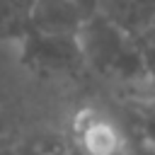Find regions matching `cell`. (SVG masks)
Masks as SVG:
<instances>
[{
  "mask_svg": "<svg viewBox=\"0 0 155 155\" xmlns=\"http://www.w3.org/2000/svg\"><path fill=\"white\" fill-rule=\"evenodd\" d=\"M138 116H140V136H143V143H145V148H153L155 150V94H153V99H148L140 107Z\"/></svg>",
  "mask_w": 155,
  "mask_h": 155,
  "instance_id": "7",
  "label": "cell"
},
{
  "mask_svg": "<svg viewBox=\"0 0 155 155\" xmlns=\"http://www.w3.org/2000/svg\"><path fill=\"white\" fill-rule=\"evenodd\" d=\"M99 12L133 39L155 24V0H99Z\"/></svg>",
  "mask_w": 155,
  "mask_h": 155,
  "instance_id": "4",
  "label": "cell"
},
{
  "mask_svg": "<svg viewBox=\"0 0 155 155\" xmlns=\"http://www.w3.org/2000/svg\"><path fill=\"white\" fill-rule=\"evenodd\" d=\"M0 155H22V153H19V150H17L12 143L2 140V143H0Z\"/></svg>",
  "mask_w": 155,
  "mask_h": 155,
  "instance_id": "9",
  "label": "cell"
},
{
  "mask_svg": "<svg viewBox=\"0 0 155 155\" xmlns=\"http://www.w3.org/2000/svg\"><path fill=\"white\" fill-rule=\"evenodd\" d=\"M34 0H0V41H22L31 31Z\"/></svg>",
  "mask_w": 155,
  "mask_h": 155,
  "instance_id": "5",
  "label": "cell"
},
{
  "mask_svg": "<svg viewBox=\"0 0 155 155\" xmlns=\"http://www.w3.org/2000/svg\"><path fill=\"white\" fill-rule=\"evenodd\" d=\"M24 155H78V153H75V145H73L70 136L46 133V136L36 138Z\"/></svg>",
  "mask_w": 155,
  "mask_h": 155,
  "instance_id": "6",
  "label": "cell"
},
{
  "mask_svg": "<svg viewBox=\"0 0 155 155\" xmlns=\"http://www.w3.org/2000/svg\"><path fill=\"white\" fill-rule=\"evenodd\" d=\"M99 12V0H34L31 31L78 36Z\"/></svg>",
  "mask_w": 155,
  "mask_h": 155,
  "instance_id": "3",
  "label": "cell"
},
{
  "mask_svg": "<svg viewBox=\"0 0 155 155\" xmlns=\"http://www.w3.org/2000/svg\"><path fill=\"white\" fill-rule=\"evenodd\" d=\"M138 46H140V53H143V63H145V70L150 75V82H155V24L140 34L138 39Z\"/></svg>",
  "mask_w": 155,
  "mask_h": 155,
  "instance_id": "8",
  "label": "cell"
},
{
  "mask_svg": "<svg viewBox=\"0 0 155 155\" xmlns=\"http://www.w3.org/2000/svg\"><path fill=\"white\" fill-rule=\"evenodd\" d=\"M19 58L31 73L44 78H68L85 70L78 36L29 31L19 41Z\"/></svg>",
  "mask_w": 155,
  "mask_h": 155,
  "instance_id": "2",
  "label": "cell"
},
{
  "mask_svg": "<svg viewBox=\"0 0 155 155\" xmlns=\"http://www.w3.org/2000/svg\"><path fill=\"white\" fill-rule=\"evenodd\" d=\"M78 44L82 51L85 70L121 85L150 82L138 41L102 12H97L78 34Z\"/></svg>",
  "mask_w": 155,
  "mask_h": 155,
  "instance_id": "1",
  "label": "cell"
}]
</instances>
